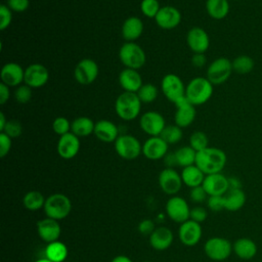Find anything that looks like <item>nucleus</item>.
<instances>
[{
    "label": "nucleus",
    "instance_id": "nucleus-1",
    "mask_svg": "<svg viewBox=\"0 0 262 262\" xmlns=\"http://www.w3.org/2000/svg\"><path fill=\"white\" fill-rule=\"evenodd\" d=\"M226 161V155L222 149L208 146L196 152L195 165L205 173V175H209L221 173L225 167Z\"/></svg>",
    "mask_w": 262,
    "mask_h": 262
},
{
    "label": "nucleus",
    "instance_id": "nucleus-2",
    "mask_svg": "<svg viewBox=\"0 0 262 262\" xmlns=\"http://www.w3.org/2000/svg\"><path fill=\"white\" fill-rule=\"evenodd\" d=\"M141 104L136 93L123 91L115 100V112L123 121H133L139 116Z\"/></svg>",
    "mask_w": 262,
    "mask_h": 262
},
{
    "label": "nucleus",
    "instance_id": "nucleus-3",
    "mask_svg": "<svg viewBox=\"0 0 262 262\" xmlns=\"http://www.w3.org/2000/svg\"><path fill=\"white\" fill-rule=\"evenodd\" d=\"M214 91L213 84L205 77L191 79L185 87V96L194 106L206 103Z\"/></svg>",
    "mask_w": 262,
    "mask_h": 262
},
{
    "label": "nucleus",
    "instance_id": "nucleus-4",
    "mask_svg": "<svg viewBox=\"0 0 262 262\" xmlns=\"http://www.w3.org/2000/svg\"><path fill=\"white\" fill-rule=\"evenodd\" d=\"M43 210L46 217L59 221L70 215L72 202L69 196L63 193H52L46 198Z\"/></svg>",
    "mask_w": 262,
    "mask_h": 262
},
{
    "label": "nucleus",
    "instance_id": "nucleus-5",
    "mask_svg": "<svg viewBox=\"0 0 262 262\" xmlns=\"http://www.w3.org/2000/svg\"><path fill=\"white\" fill-rule=\"evenodd\" d=\"M119 58L127 69L139 70L146 61L144 50L135 42H125L119 50Z\"/></svg>",
    "mask_w": 262,
    "mask_h": 262
},
{
    "label": "nucleus",
    "instance_id": "nucleus-6",
    "mask_svg": "<svg viewBox=\"0 0 262 262\" xmlns=\"http://www.w3.org/2000/svg\"><path fill=\"white\" fill-rule=\"evenodd\" d=\"M114 145L118 156L124 160H135L142 154L141 142L131 134H120Z\"/></svg>",
    "mask_w": 262,
    "mask_h": 262
},
{
    "label": "nucleus",
    "instance_id": "nucleus-7",
    "mask_svg": "<svg viewBox=\"0 0 262 262\" xmlns=\"http://www.w3.org/2000/svg\"><path fill=\"white\" fill-rule=\"evenodd\" d=\"M204 252L211 260L223 261L226 260L233 252L232 244L224 237L213 236L205 243Z\"/></svg>",
    "mask_w": 262,
    "mask_h": 262
},
{
    "label": "nucleus",
    "instance_id": "nucleus-8",
    "mask_svg": "<svg viewBox=\"0 0 262 262\" xmlns=\"http://www.w3.org/2000/svg\"><path fill=\"white\" fill-rule=\"evenodd\" d=\"M232 72L231 60L226 57H218L209 64L206 72V78L213 85H219L227 81Z\"/></svg>",
    "mask_w": 262,
    "mask_h": 262
},
{
    "label": "nucleus",
    "instance_id": "nucleus-9",
    "mask_svg": "<svg viewBox=\"0 0 262 262\" xmlns=\"http://www.w3.org/2000/svg\"><path fill=\"white\" fill-rule=\"evenodd\" d=\"M99 67L91 58L81 59L74 69V78L81 85H90L98 77Z\"/></svg>",
    "mask_w": 262,
    "mask_h": 262
},
{
    "label": "nucleus",
    "instance_id": "nucleus-10",
    "mask_svg": "<svg viewBox=\"0 0 262 262\" xmlns=\"http://www.w3.org/2000/svg\"><path fill=\"white\" fill-rule=\"evenodd\" d=\"M185 87L186 85H184L181 78L175 74H167L161 81V90L163 94L173 103L185 95Z\"/></svg>",
    "mask_w": 262,
    "mask_h": 262
},
{
    "label": "nucleus",
    "instance_id": "nucleus-11",
    "mask_svg": "<svg viewBox=\"0 0 262 262\" xmlns=\"http://www.w3.org/2000/svg\"><path fill=\"white\" fill-rule=\"evenodd\" d=\"M139 127L149 136H160L166 127V121L162 114L156 111H147L140 116Z\"/></svg>",
    "mask_w": 262,
    "mask_h": 262
},
{
    "label": "nucleus",
    "instance_id": "nucleus-12",
    "mask_svg": "<svg viewBox=\"0 0 262 262\" xmlns=\"http://www.w3.org/2000/svg\"><path fill=\"white\" fill-rule=\"evenodd\" d=\"M166 213L172 221L181 224L189 219L190 208L183 198L172 195L166 203Z\"/></svg>",
    "mask_w": 262,
    "mask_h": 262
},
{
    "label": "nucleus",
    "instance_id": "nucleus-13",
    "mask_svg": "<svg viewBox=\"0 0 262 262\" xmlns=\"http://www.w3.org/2000/svg\"><path fill=\"white\" fill-rule=\"evenodd\" d=\"M174 104L176 106L174 116L175 124L180 128H186L191 125L196 116L195 106L189 102L185 95L177 99Z\"/></svg>",
    "mask_w": 262,
    "mask_h": 262
},
{
    "label": "nucleus",
    "instance_id": "nucleus-14",
    "mask_svg": "<svg viewBox=\"0 0 262 262\" xmlns=\"http://www.w3.org/2000/svg\"><path fill=\"white\" fill-rule=\"evenodd\" d=\"M181 175L174 168H165L159 174V185L163 192L176 195L182 187Z\"/></svg>",
    "mask_w": 262,
    "mask_h": 262
},
{
    "label": "nucleus",
    "instance_id": "nucleus-15",
    "mask_svg": "<svg viewBox=\"0 0 262 262\" xmlns=\"http://www.w3.org/2000/svg\"><path fill=\"white\" fill-rule=\"evenodd\" d=\"M49 80L47 68L41 63H31L25 69L24 83L32 89L43 87Z\"/></svg>",
    "mask_w": 262,
    "mask_h": 262
},
{
    "label": "nucleus",
    "instance_id": "nucleus-16",
    "mask_svg": "<svg viewBox=\"0 0 262 262\" xmlns=\"http://www.w3.org/2000/svg\"><path fill=\"white\" fill-rule=\"evenodd\" d=\"M169 144L161 136H149L142 143V155L151 161L163 159L168 152Z\"/></svg>",
    "mask_w": 262,
    "mask_h": 262
},
{
    "label": "nucleus",
    "instance_id": "nucleus-17",
    "mask_svg": "<svg viewBox=\"0 0 262 262\" xmlns=\"http://www.w3.org/2000/svg\"><path fill=\"white\" fill-rule=\"evenodd\" d=\"M80 138L72 132L59 136L56 150L60 158L64 160H71L75 158L80 150Z\"/></svg>",
    "mask_w": 262,
    "mask_h": 262
},
{
    "label": "nucleus",
    "instance_id": "nucleus-18",
    "mask_svg": "<svg viewBox=\"0 0 262 262\" xmlns=\"http://www.w3.org/2000/svg\"><path fill=\"white\" fill-rule=\"evenodd\" d=\"M178 237L184 246H195L202 237L201 224L191 219H188L187 221L181 223L178 229Z\"/></svg>",
    "mask_w": 262,
    "mask_h": 262
},
{
    "label": "nucleus",
    "instance_id": "nucleus-19",
    "mask_svg": "<svg viewBox=\"0 0 262 262\" xmlns=\"http://www.w3.org/2000/svg\"><path fill=\"white\" fill-rule=\"evenodd\" d=\"M155 21L163 30H173L181 23V12L174 6L165 5L159 10Z\"/></svg>",
    "mask_w": 262,
    "mask_h": 262
},
{
    "label": "nucleus",
    "instance_id": "nucleus-20",
    "mask_svg": "<svg viewBox=\"0 0 262 262\" xmlns=\"http://www.w3.org/2000/svg\"><path fill=\"white\" fill-rule=\"evenodd\" d=\"M186 43L193 53H205L210 46V38L203 28L193 27L187 32Z\"/></svg>",
    "mask_w": 262,
    "mask_h": 262
},
{
    "label": "nucleus",
    "instance_id": "nucleus-21",
    "mask_svg": "<svg viewBox=\"0 0 262 262\" xmlns=\"http://www.w3.org/2000/svg\"><path fill=\"white\" fill-rule=\"evenodd\" d=\"M1 83L9 87H16L24 84L25 70L23 67L16 62L9 61L6 62L0 71Z\"/></svg>",
    "mask_w": 262,
    "mask_h": 262
},
{
    "label": "nucleus",
    "instance_id": "nucleus-22",
    "mask_svg": "<svg viewBox=\"0 0 262 262\" xmlns=\"http://www.w3.org/2000/svg\"><path fill=\"white\" fill-rule=\"evenodd\" d=\"M202 186L208 195H224L229 189L228 178L222 173H214L205 176Z\"/></svg>",
    "mask_w": 262,
    "mask_h": 262
},
{
    "label": "nucleus",
    "instance_id": "nucleus-23",
    "mask_svg": "<svg viewBox=\"0 0 262 262\" xmlns=\"http://www.w3.org/2000/svg\"><path fill=\"white\" fill-rule=\"evenodd\" d=\"M37 232L43 242L49 244L58 241L61 233V227L57 220L45 217L37 222Z\"/></svg>",
    "mask_w": 262,
    "mask_h": 262
},
{
    "label": "nucleus",
    "instance_id": "nucleus-24",
    "mask_svg": "<svg viewBox=\"0 0 262 262\" xmlns=\"http://www.w3.org/2000/svg\"><path fill=\"white\" fill-rule=\"evenodd\" d=\"M93 134L98 140L105 143H111L115 142L121 133L119 127L114 122L102 119L95 122Z\"/></svg>",
    "mask_w": 262,
    "mask_h": 262
},
{
    "label": "nucleus",
    "instance_id": "nucleus-25",
    "mask_svg": "<svg viewBox=\"0 0 262 262\" xmlns=\"http://www.w3.org/2000/svg\"><path fill=\"white\" fill-rule=\"evenodd\" d=\"M119 84L125 92L136 93L143 85V82L138 70L125 68L119 74Z\"/></svg>",
    "mask_w": 262,
    "mask_h": 262
},
{
    "label": "nucleus",
    "instance_id": "nucleus-26",
    "mask_svg": "<svg viewBox=\"0 0 262 262\" xmlns=\"http://www.w3.org/2000/svg\"><path fill=\"white\" fill-rule=\"evenodd\" d=\"M149 245L157 251H164L171 247L174 235L172 230L166 226L157 227L154 232L148 236Z\"/></svg>",
    "mask_w": 262,
    "mask_h": 262
},
{
    "label": "nucleus",
    "instance_id": "nucleus-27",
    "mask_svg": "<svg viewBox=\"0 0 262 262\" xmlns=\"http://www.w3.org/2000/svg\"><path fill=\"white\" fill-rule=\"evenodd\" d=\"M143 23L138 16L127 17L121 28V34L126 42H135L143 33Z\"/></svg>",
    "mask_w": 262,
    "mask_h": 262
},
{
    "label": "nucleus",
    "instance_id": "nucleus-28",
    "mask_svg": "<svg viewBox=\"0 0 262 262\" xmlns=\"http://www.w3.org/2000/svg\"><path fill=\"white\" fill-rule=\"evenodd\" d=\"M233 253L243 260H250L257 254L258 248L255 242L249 237H239L232 244Z\"/></svg>",
    "mask_w": 262,
    "mask_h": 262
},
{
    "label": "nucleus",
    "instance_id": "nucleus-29",
    "mask_svg": "<svg viewBox=\"0 0 262 262\" xmlns=\"http://www.w3.org/2000/svg\"><path fill=\"white\" fill-rule=\"evenodd\" d=\"M224 210L235 212L242 209L246 203V193L242 188H229L223 195Z\"/></svg>",
    "mask_w": 262,
    "mask_h": 262
},
{
    "label": "nucleus",
    "instance_id": "nucleus-30",
    "mask_svg": "<svg viewBox=\"0 0 262 262\" xmlns=\"http://www.w3.org/2000/svg\"><path fill=\"white\" fill-rule=\"evenodd\" d=\"M180 175L183 184H185L189 188L202 185L206 176L205 173L195 164L182 168Z\"/></svg>",
    "mask_w": 262,
    "mask_h": 262
},
{
    "label": "nucleus",
    "instance_id": "nucleus-31",
    "mask_svg": "<svg viewBox=\"0 0 262 262\" xmlns=\"http://www.w3.org/2000/svg\"><path fill=\"white\" fill-rule=\"evenodd\" d=\"M94 126L95 123L89 117H77L72 121L71 132L77 135L79 138L87 137L94 132Z\"/></svg>",
    "mask_w": 262,
    "mask_h": 262
},
{
    "label": "nucleus",
    "instance_id": "nucleus-32",
    "mask_svg": "<svg viewBox=\"0 0 262 262\" xmlns=\"http://www.w3.org/2000/svg\"><path fill=\"white\" fill-rule=\"evenodd\" d=\"M68 254V247L60 241L49 243L45 248V258L52 262H63L67 259Z\"/></svg>",
    "mask_w": 262,
    "mask_h": 262
},
{
    "label": "nucleus",
    "instance_id": "nucleus-33",
    "mask_svg": "<svg viewBox=\"0 0 262 262\" xmlns=\"http://www.w3.org/2000/svg\"><path fill=\"white\" fill-rule=\"evenodd\" d=\"M206 10L214 19H222L229 12L228 0H207Z\"/></svg>",
    "mask_w": 262,
    "mask_h": 262
},
{
    "label": "nucleus",
    "instance_id": "nucleus-34",
    "mask_svg": "<svg viewBox=\"0 0 262 262\" xmlns=\"http://www.w3.org/2000/svg\"><path fill=\"white\" fill-rule=\"evenodd\" d=\"M174 155H175L177 166L184 168V167H188L195 164L196 151L189 145H185L177 148L174 151Z\"/></svg>",
    "mask_w": 262,
    "mask_h": 262
},
{
    "label": "nucleus",
    "instance_id": "nucleus-35",
    "mask_svg": "<svg viewBox=\"0 0 262 262\" xmlns=\"http://www.w3.org/2000/svg\"><path fill=\"white\" fill-rule=\"evenodd\" d=\"M46 198L38 190H30L23 198V205L29 211H38L44 207Z\"/></svg>",
    "mask_w": 262,
    "mask_h": 262
},
{
    "label": "nucleus",
    "instance_id": "nucleus-36",
    "mask_svg": "<svg viewBox=\"0 0 262 262\" xmlns=\"http://www.w3.org/2000/svg\"><path fill=\"white\" fill-rule=\"evenodd\" d=\"M231 62H232L233 72L241 75L249 74L250 72L253 71L255 66L254 59L249 55H245V54L236 56Z\"/></svg>",
    "mask_w": 262,
    "mask_h": 262
},
{
    "label": "nucleus",
    "instance_id": "nucleus-37",
    "mask_svg": "<svg viewBox=\"0 0 262 262\" xmlns=\"http://www.w3.org/2000/svg\"><path fill=\"white\" fill-rule=\"evenodd\" d=\"M169 145L170 144H176L178 143L183 136L182 133V128L177 126L176 124L174 125H166L164 130L162 131L160 135Z\"/></svg>",
    "mask_w": 262,
    "mask_h": 262
},
{
    "label": "nucleus",
    "instance_id": "nucleus-38",
    "mask_svg": "<svg viewBox=\"0 0 262 262\" xmlns=\"http://www.w3.org/2000/svg\"><path fill=\"white\" fill-rule=\"evenodd\" d=\"M136 94L142 103H151L158 98L159 90L154 84L145 83L140 87Z\"/></svg>",
    "mask_w": 262,
    "mask_h": 262
},
{
    "label": "nucleus",
    "instance_id": "nucleus-39",
    "mask_svg": "<svg viewBox=\"0 0 262 262\" xmlns=\"http://www.w3.org/2000/svg\"><path fill=\"white\" fill-rule=\"evenodd\" d=\"M189 146H191L196 152L205 149L209 146V138L203 131H194L189 137Z\"/></svg>",
    "mask_w": 262,
    "mask_h": 262
},
{
    "label": "nucleus",
    "instance_id": "nucleus-40",
    "mask_svg": "<svg viewBox=\"0 0 262 262\" xmlns=\"http://www.w3.org/2000/svg\"><path fill=\"white\" fill-rule=\"evenodd\" d=\"M13 96H14V99L16 100V102H18L20 104H26L32 99L33 89L24 83L16 87V89L13 92Z\"/></svg>",
    "mask_w": 262,
    "mask_h": 262
},
{
    "label": "nucleus",
    "instance_id": "nucleus-41",
    "mask_svg": "<svg viewBox=\"0 0 262 262\" xmlns=\"http://www.w3.org/2000/svg\"><path fill=\"white\" fill-rule=\"evenodd\" d=\"M161 9L158 0H142L140 3V10L142 14L148 18H155Z\"/></svg>",
    "mask_w": 262,
    "mask_h": 262
},
{
    "label": "nucleus",
    "instance_id": "nucleus-42",
    "mask_svg": "<svg viewBox=\"0 0 262 262\" xmlns=\"http://www.w3.org/2000/svg\"><path fill=\"white\" fill-rule=\"evenodd\" d=\"M71 124L66 117H56L52 122V129L55 134L61 136L71 132Z\"/></svg>",
    "mask_w": 262,
    "mask_h": 262
},
{
    "label": "nucleus",
    "instance_id": "nucleus-43",
    "mask_svg": "<svg viewBox=\"0 0 262 262\" xmlns=\"http://www.w3.org/2000/svg\"><path fill=\"white\" fill-rule=\"evenodd\" d=\"M1 132L5 133L6 135H8L12 139L17 138L23 133V126H21L19 121L15 120V119H11V120L7 121L4 129Z\"/></svg>",
    "mask_w": 262,
    "mask_h": 262
},
{
    "label": "nucleus",
    "instance_id": "nucleus-44",
    "mask_svg": "<svg viewBox=\"0 0 262 262\" xmlns=\"http://www.w3.org/2000/svg\"><path fill=\"white\" fill-rule=\"evenodd\" d=\"M12 21V11L6 4L0 6V30H6Z\"/></svg>",
    "mask_w": 262,
    "mask_h": 262
},
{
    "label": "nucleus",
    "instance_id": "nucleus-45",
    "mask_svg": "<svg viewBox=\"0 0 262 262\" xmlns=\"http://www.w3.org/2000/svg\"><path fill=\"white\" fill-rule=\"evenodd\" d=\"M208 193L206 192V190L204 189V187L202 185L200 186H195L190 188L189 190V198L191 200V202L195 203V204H202L205 201L208 200Z\"/></svg>",
    "mask_w": 262,
    "mask_h": 262
},
{
    "label": "nucleus",
    "instance_id": "nucleus-46",
    "mask_svg": "<svg viewBox=\"0 0 262 262\" xmlns=\"http://www.w3.org/2000/svg\"><path fill=\"white\" fill-rule=\"evenodd\" d=\"M208 208L213 212H220L224 210L223 195H210L207 200Z\"/></svg>",
    "mask_w": 262,
    "mask_h": 262
},
{
    "label": "nucleus",
    "instance_id": "nucleus-47",
    "mask_svg": "<svg viewBox=\"0 0 262 262\" xmlns=\"http://www.w3.org/2000/svg\"><path fill=\"white\" fill-rule=\"evenodd\" d=\"M6 5L12 12H24L30 6V0H7Z\"/></svg>",
    "mask_w": 262,
    "mask_h": 262
},
{
    "label": "nucleus",
    "instance_id": "nucleus-48",
    "mask_svg": "<svg viewBox=\"0 0 262 262\" xmlns=\"http://www.w3.org/2000/svg\"><path fill=\"white\" fill-rule=\"evenodd\" d=\"M12 146V138L3 132H0V157H6Z\"/></svg>",
    "mask_w": 262,
    "mask_h": 262
},
{
    "label": "nucleus",
    "instance_id": "nucleus-49",
    "mask_svg": "<svg viewBox=\"0 0 262 262\" xmlns=\"http://www.w3.org/2000/svg\"><path fill=\"white\" fill-rule=\"evenodd\" d=\"M207 217H208V212L204 207L196 206V207H193L192 209H190L189 219L201 224L202 222H204L207 219Z\"/></svg>",
    "mask_w": 262,
    "mask_h": 262
},
{
    "label": "nucleus",
    "instance_id": "nucleus-50",
    "mask_svg": "<svg viewBox=\"0 0 262 262\" xmlns=\"http://www.w3.org/2000/svg\"><path fill=\"white\" fill-rule=\"evenodd\" d=\"M156 228L157 227L155 225V222L151 219H143L138 224V231L142 235H148L149 236Z\"/></svg>",
    "mask_w": 262,
    "mask_h": 262
},
{
    "label": "nucleus",
    "instance_id": "nucleus-51",
    "mask_svg": "<svg viewBox=\"0 0 262 262\" xmlns=\"http://www.w3.org/2000/svg\"><path fill=\"white\" fill-rule=\"evenodd\" d=\"M207 62L205 53H193L191 56V63L194 68H203Z\"/></svg>",
    "mask_w": 262,
    "mask_h": 262
},
{
    "label": "nucleus",
    "instance_id": "nucleus-52",
    "mask_svg": "<svg viewBox=\"0 0 262 262\" xmlns=\"http://www.w3.org/2000/svg\"><path fill=\"white\" fill-rule=\"evenodd\" d=\"M10 87L4 83H0V104H4L10 97Z\"/></svg>",
    "mask_w": 262,
    "mask_h": 262
},
{
    "label": "nucleus",
    "instance_id": "nucleus-53",
    "mask_svg": "<svg viewBox=\"0 0 262 262\" xmlns=\"http://www.w3.org/2000/svg\"><path fill=\"white\" fill-rule=\"evenodd\" d=\"M163 160H164V163L166 164L167 168H173L174 166H177L174 152H172V154L171 152H167V155L163 158Z\"/></svg>",
    "mask_w": 262,
    "mask_h": 262
},
{
    "label": "nucleus",
    "instance_id": "nucleus-54",
    "mask_svg": "<svg viewBox=\"0 0 262 262\" xmlns=\"http://www.w3.org/2000/svg\"><path fill=\"white\" fill-rule=\"evenodd\" d=\"M228 182H229V188H242V183L239 179H237L236 177L228 178Z\"/></svg>",
    "mask_w": 262,
    "mask_h": 262
},
{
    "label": "nucleus",
    "instance_id": "nucleus-55",
    "mask_svg": "<svg viewBox=\"0 0 262 262\" xmlns=\"http://www.w3.org/2000/svg\"><path fill=\"white\" fill-rule=\"evenodd\" d=\"M111 262H133V261L125 255H118V256L114 257Z\"/></svg>",
    "mask_w": 262,
    "mask_h": 262
},
{
    "label": "nucleus",
    "instance_id": "nucleus-56",
    "mask_svg": "<svg viewBox=\"0 0 262 262\" xmlns=\"http://www.w3.org/2000/svg\"><path fill=\"white\" fill-rule=\"evenodd\" d=\"M7 119H6V117H5V115L1 112L0 113V132L4 129V127H5V125H6V123H7Z\"/></svg>",
    "mask_w": 262,
    "mask_h": 262
},
{
    "label": "nucleus",
    "instance_id": "nucleus-57",
    "mask_svg": "<svg viewBox=\"0 0 262 262\" xmlns=\"http://www.w3.org/2000/svg\"><path fill=\"white\" fill-rule=\"evenodd\" d=\"M34 262H52V261H50V260L47 259V258H41V259H38V260H36V261H34Z\"/></svg>",
    "mask_w": 262,
    "mask_h": 262
},
{
    "label": "nucleus",
    "instance_id": "nucleus-58",
    "mask_svg": "<svg viewBox=\"0 0 262 262\" xmlns=\"http://www.w3.org/2000/svg\"><path fill=\"white\" fill-rule=\"evenodd\" d=\"M143 262H152V261H143Z\"/></svg>",
    "mask_w": 262,
    "mask_h": 262
}]
</instances>
